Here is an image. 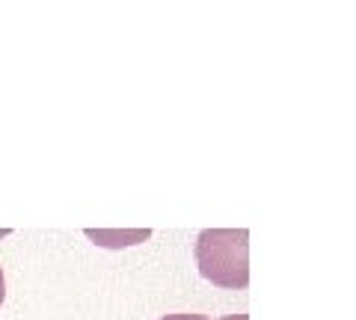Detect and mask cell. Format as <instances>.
I'll list each match as a JSON object with an SVG mask.
<instances>
[{
    "label": "cell",
    "instance_id": "6da1fadb",
    "mask_svg": "<svg viewBox=\"0 0 356 320\" xmlns=\"http://www.w3.org/2000/svg\"><path fill=\"white\" fill-rule=\"evenodd\" d=\"M196 264L202 279L217 288L250 285V231L247 228H205L196 237Z\"/></svg>",
    "mask_w": 356,
    "mask_h": 320
},
{
    "label": "cell",
    "instance_id": "7a4b0ae2",
    "mask_svg": "<svg viewBox=\"0 0 356 320\" xmlns=\"http://www.w3.org/2000/svg\"><path fill=\"white\" fill-rule=\"evenodd\" d=\"M161 320H208L205 314H191V312H181V314H166Z\"/></svg>",
    "mask_w": 356,
    "mask_h": 320
},
{
    "label": "cell",
    "instance_id": "3957f363",
    "mask_svg": "<svg viewBox=\"0 0 356 320\" xmlns=\"http://www.w3.org/2000/svg\"><path fill=\"white\" fill-rule=\"evenodd\" d=\"M3 296H6V282H3V270H0V303H3Z\"/></svg>",
    "mask_w": 356,
    "mask_h": 320
},
{
    "label": "cell",
    "instance_id": "277c9868",
    "mask_svg": "<svg viewBox=\"0 0 356 320\" xmlns=\"http://www.w3.org/2000/svg\"><path fill=\"white\" fill-rule=\"evenodd\" d=\"M220 320H250L247 314H229V317H220Z\"/></svg>",
    "mask_w": 356,
    "mask_h": 320
}]
</instances>
